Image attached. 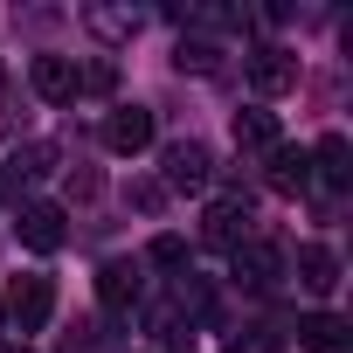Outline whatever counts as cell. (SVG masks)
<instances>
[{
	"label": "cell",
	"instance_id": "cell-5",
	"mask_svg": "<svg viewBox=\"0 0 353 353\" xmlns=\"http://www.w3.org/2000/svg\"><path fill=\"white\" fill-rule=\"evenodd\" d=\"M229 270H236V284H243V291H270V284L284 277V256H277L270 243H256V236H250V243H236Z\"/></svg>",
	"mask_w": 353,
	"mask_h": 353
},
{
	"label": "cell",
	"instance_id": "cell-9",
	"mask_svg": "<svg viewBox=\"0 0 353 353\" xmlns=\"http://www.w3.org/2000/svg\"><path fill=\"white\" fill-rule=\"evenodd\" d=\"M263 159H270V188L277 194H305L312 188V152L305 145H270Z\"/></svg>",
	"mask_w": 353,
	"mask_h": 353
},
{
	"label": "cell",
	"instance_id": "cell-14",
	"mask_svg": "<svg viewBox=\"0 0 353 353\" xmlns=\"http://www.w3.org/2000/svg\"><path fill=\"white\" fill-rule=\"evenodd\" d=\"M298 346L305 353H346V325L332 312H312V319H298Z\"/></svg>",
	"mask_w": 353,
	"mask_h": 353
},
{
	"label": "cell",
	"instance_id": "cell-8",
	"mask_svg": "<svg viewBox=\"0 0 353 353\" xmlns=\"http://www.w3.org/2000/svg\"><path fill=\"white\" fill-rule=\"evenodd\" d=\"M35 97H49V104H70L77 90H83V70L70 63V56H35Z\"/></svg>",
	"mask_w": 353,
	"mask_h": 353
},
{
	"label": "cell",
	"instance_id": "cell-12",
	"mask_svg": "<svg viewBox=\"0 0 353 353\" xmlns=\"http://www.w3.org/2000/svg\"><path fill=\"white\" fill-rule=\"evenodd\" d=\"M298 284H305L312 298H332V284H339V256H332L325 243H305V250H298Z\"/></svg>",
	"mask_w": 353,
	"mask_h": 353
},
{
	"label": "cell",
	"instance_id": "cell-18",
	"mask_svg": "<svg viewBox=\"0 0 353 353\" xmlns=\"http://www.w3.org/2000/svg\"><path fill=\"white\" fill-rule=\"evenodd\" d=\"M63 353H97V325H77V332H63Z\"/></svg>",
	"mask_w": 353,
	"mask_h": 353
},
{
	"label": "cell",
	"instance_id": "cell-7",
	"mask_svg": "<svg viewBox=\"0 0 353 353\" xmlns=\"http://www.w3.org/2000/svg\"><path fill=\"white\" fill-rule=\"evenodd\" d=\"M201 243H208V250L250 243V201H215V208L201 215Z\"/></svg>",
	"mask_w": 353,
	"mask_h": 353
},
{
	"label": "cell",
	"instance_id": "cell-19",
	"mask_svg": "<svg viewBox=\"0 0 353 353\" xmlns=\"http://www.w3.org/2000/svg\"><path fill=\"white\" fill-rule=\"evenodd\" d=\"M111 77H118L111 63H90V70H83V83H90V90H111Z\"/></svg>",
	"mask_w": 353,
	"mask_h": 353
},
{
	"label": "cell",
	"instance_id": "cell-3",
	"mask_svg": "<svg viewBox=\"0 0 353 353\" xmlns=\"http://www.w3.org/2000/svg\"><path fill=\"white\" fill-rule=\"evenodd\" d=\"M14 236H21V250H35V256H56L63 250V208L56 201H28L21 215H14Z\"/></svg>",
	"mask_w": 353,
	"mask_h": 353
},
{
	"label": "cell",
	"instance_id": "cell-11",
	"mask_svg": "<svg viewBox=\"0 0 353 353\" xmlns=\"http://www.w3.org/2000/svg\"><path fill=\"white\" fill-rule=\"evenodd\" d=\"M97 298H104V312H132V305H139V263L111 256V263L97 270Z\"/></svg>",
	"mask_w": 353,
	"mask_h": 353
},
{
	"label": "cell",
	"instance_id": "cell-17",
	"mask_svg": "<svg viewBox=\"0 0 353 353\" xmlns=\"http://www.w3.org/2000/svg\"><path fill=\"white\" fill-rule=\"evenodd\" d=\"M215 56H222L215 42H181V56H173V63H181V70H201V77H208V70H215Z\"/></svg>",
	"mask_w": 353,
	"mask_h": 353
},
{
	"label": "cell",
	"instance_id": "cell-10",
	"mask_svg": "<svg viewBox=\"0 0 353 353\" xmlns=\"http://www.w3.org/2000/svg\"><path fill=\"white\" fill-rule=\"evenodd\" d=\"M236 145H243V152H270V145H284V125H277V111H270V104H250V111H236Z\"/></svg>",
	"mask_w": 353,
	"mask_h": 353
},
{
	"label": "cell",
	"instance_id": "cell-21",
	"mask_svg": "<svg viewBox=\"0 0 353 353\" xmlns=\"http://www.w3.org/2000/svg\"><path fill=\"white\" fill-rule=\"evenodd\" d=\"M0 325H8V312H0Z\"/></svg>",
	"mask_w": 353,
	"mask_h": 353
},
{
	"label": "cell",
	"instance_id": "cell-15",
	"mask_svg": "<svg viewBox=\"0 0 353 353\" xmlns=\"http://www.w3.org/2000/svg\"><path fill=\"white\" fill-rule=\"evenodd\" d=\"M14 173H21V181H42V173H56V145H21V152H14Z\"/></svg>",
	"mask_w": 353,
	"mask_h": 353
},
{
	"label": "cell",
	"instance_id": "cell-2",
	"mask_svg": "<svg viewBox=\"0 0 353 353\" xmlns=\"http://www.w3.org/2000/svg\"><path fill=\"white\" fill-rule=\"evenodd\" d=\"M208 181H215L208 145H201V139H173V145H166V188H173V194H201Z\"/></svg>",
	"mask_w": 353,
	"mask_h": 353
},
{
	"label": "cell",
	"instance_id": "cell-1",
	"mask_svg": "<svg viewBox=\"0 0 353 353\" xmlns=\"http://www.w3.org/2000/svg\"><path fill=\"white\" fill-rule=\"evenodd\" d=\"M0 312H8L21 332H42V325L56 319V284H49V277H14L8 298H0Z\"/></svg>",
	"mask_w": 353,
	"mask_h": 353
},
{
	"label": "cell",
	"instance_id": "cell-6",
	"mask_svg": "<svg viewBox=\"0 0 353 353\" xmlns=\"http://www.w3.org/2000/svg\"><path fill=\"white\" fill-rule=\"evenodd\" d=\"M104 145L125 152V159L145 152V145H152V111H145V104H118V111L104 118Z\"/></svg>",
	"mask_w": 353,
	"mask_h": 353
},
{
	"label": "cell",
	"instance_id": "cell-4",
	"mask_svg": "<svg viewBox=\"0 0 353 353\" xmlns=\"http://www.w3.org/2000/svg\"><path fill=\"white\" fill-rule=\"evenodd\" d=\"M243 70H250V90H256V97H284V90H298V56H291V49H256Z\"/></svg>",
	"mask_w": 353,
	"mask_h": 353
},
{
	"label": "cell",
	"instance_id": "cell-20",
	"mask_svg": "<svg viewBox=\"0 0 353 353\" xmlns=\"http://www.w3.org/2000/svg\"><path fill=\"white\" fill-rule=\"evenodd\" d=\"M14 188H21V173H14V166H0V201H8Z\"/></svg>",
	"mask_w": 353,
	"mask_h": 353
},
{
	"label": "cell",
	"instance_id": "cell-13",
	"mask_svg": "<svg viewBox=\"0 0 353 353\" xmlns=\"http://www.w3.org/2000/svg\"><path fill=\"white\" fill-rule=\"evenodd\" d=\"M312 173H319L325 188H346V181H353V145H346L339 132H325V139L312 145Z\"/></svg>",
	"mask_w": 353,
	"mask_h": 353
},
{
	"label": "cell",
	"instance_id": "cell-16",
	"mask_svg": "<svg viewBox=\"0 0 353 353\" xmlns=\"http://www.w3.org/2000/svg\"><path fill=\"white\" fill-rule=\"evenodd\" d=\"M145 256H152L159 270H181V263H188V243H181V236H152V250H145Z\"/></svg>",
	"mask_w": 353,
	"mask_h": 353
}]
</instances>
